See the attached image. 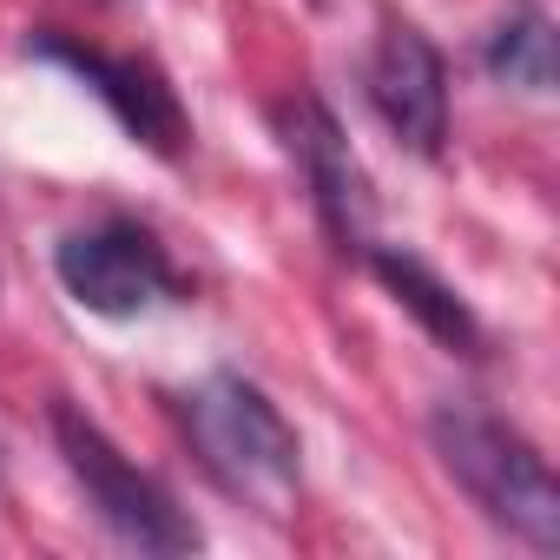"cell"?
<instances>
[{
  "label": "cell",
  "instance_id": "277c9868",
  "mask_svg": "<svg viewBox=\"0 0 560 560\" xmlns=\"http://www.w3.org/2000/svg\"><path fill=\"white\" fill-rule=\"evenodd\" d=\"M54 277L86 317H106V324H132L152 311L191 304L185 270L139 218H100V224L67 231L54 244Z\"/></svg>",
  "mask_w": 560,
  "mask_h": 560
},
{
  "label": "cell",
  "instance_id": "ba28073f",
  "mask_svg": "<svg viewBox=\"0 0 560 560\" xmlns=\"http://www.w3.org/2000/svg\"><path fill=\"white\" fill-rule=\"evenodd\" d=\"M363 264H370L376 284L396 298V311H409V317L422 324L429 343H442L448 357H468V363L488 357V330H481V317L468 311V298L448 284V277H442L429 257H416L409 244H370Z\"/></svg>",
  "mask_w": 560,
  "mask_h": 560
},
{
  "label": "cell",
  "instance_id": "3957f363",
  "mask_svg": "<svg viewBox=\"0 0 560 560\" xmlns=\"http://www.w3.org/2000/svg\"><path fill=\"white\" fill-rule=\"evenodd\" d=\"M54 448H60V462H67L80 501L93 508V521H100L119 547L159 553V560L205 547V534H198V521L178 508V494H172L159 475H145L139 462H126V448H119L86 409L54 402Z\"/></svg>",
  "mask_w": 560,
  "mask_h": 560
},
{
  "label": "cell",
  "instance_id": "52a82bcc",
  "mask_svg": "<svg viewBox=\"0 0 560 560\" xmlns=\"http://www.w3.org/2000/svg\"><path fill=\"white\" fill-rule=\"evenodd\" d=\"M363 100L402 152L442 159V145H448V60L416 21L383 14L376 47L363 60Z\"/></svg>",
  "mask_w": 560,
  "mask_h": 560
},
{
  "label": "cell",
  "instance_id": "7a4b0ae2",
  "mask_svg": "<svg viewBox=\"0 0 560 560\" xmlns=\"http://www.w3.org/2000/svg\"><path fill=\"white\" fill-rule=\"evenodd\" d=\"M429 448L448 468V481L521 547L553 553L560 547V481L547 455L501 422L481 402H435L429 409Z\"/></svg>",
  "mask_w": 560,
  "mask_h": 560
},
{
  "label": "cell",
  "instance_id": "9c48e42d",
  "mask_svg": "<svg viewBox=\"0 0 560 560\" xmlns=\"http://www.w3.org/2000/svg\"><path fill=\"white\" fill-rule=\"evenodd\" d=\"M481 67H488L494 86H514V93H534V100L553 93V21H547L540 0H514L488 27Z\"/></svg>",
  "mask_w": 560,
  "mask_h": 560
},
{
  "label": "cell",
  "instance_id": "6da1fadb",
  "mask_svg": "<svg viewBox=\"0 0 560 560\" xmlns=\"http://www.w3.org/2000/svg\"><path fill=\"white\" fill-rule=\"evenodd\" d=\"M172 409H178V429L218 494H231L237 508H250L264 521H284L298 508L304 442L264 383H250L244 370H211L191 389H178Z\"/></svg>",
  "mask_w": 560,
  "mask_h": 560
},
{
  "label": "cell",
  "instance_id": "8992f818",
  "mask_svg": "<svg viewBox=\"0 0 560 560\" xmlns=\"http://www.w3.org/2000/svg\"><path fill=\"white\" fill-rule=\"evenodd\" d=\"M27 60L73 73V80L113 113V126H119L132 145H145L152 159H165V165L185 159V145H191V113H185L178 86H172L152 60L86 47L80 34H60V27H40V34L27 40Z\"/></svg>",
  "mask_w": 560,
  "mask_h": 560
},
{
  "label": "cell",
  "instance_id": "5b68a950",
  "mask_svg": "<svg viewBox=\"0 0 560 560\" xmlns=\"http://www.w3.org/2000/svg\"><path fill=\"white\" fill-rule=\"evenodd\" d=\"M270 132L277 145L291 152L304 191H311V211L324 224V237L343 250V257H363L376 244V185L343 132V119L330 113L324 93H291L270 106Z\"/></svg>",
  "mask_w": 560,
  "mask_h": 560
}]
</instances>
